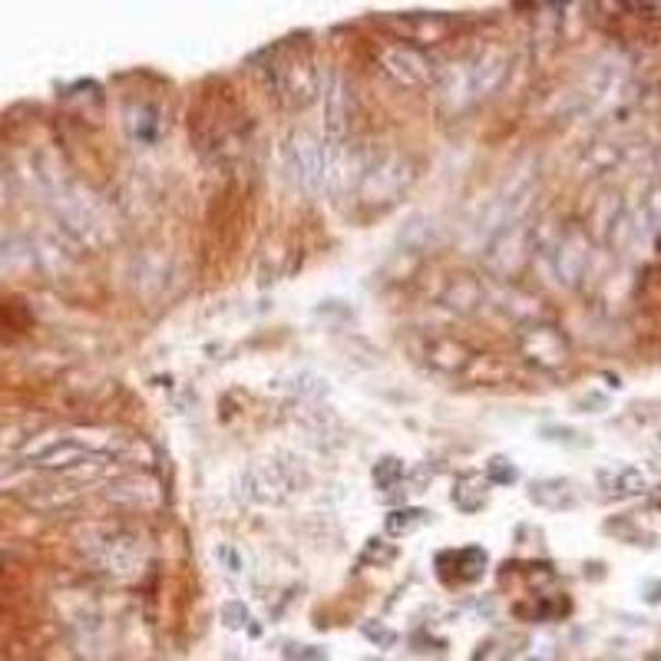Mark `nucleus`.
<instances>
[{
    "label": "nucleus",
    "mask_w": 661,
    "mask_h": 661,
    "mask_svg": "<svg viewBox=\"0 0 661 661\" xmlns=\"http://www.w3.org/2000/svg\"><path fill=\"white\" fill-rule=\"evenodd\" d=\"M258 70H262L265 83L271 86V93L291 109L308 106L321 93L314 54H311V47H304L298 40H281L278 47L265 50L258 57Z\"/></svg>",
    "instance_id": "obj_1"
},
{
    "label": "nucleus",
    "mask_w": 661,
    "mask_h": 661,
    "mask_svg": "<svg viewBox=\"0 0 661 661\" xmlns=\"http://www.w3.org/2000/svg\"><path fill=\"white\" fill-rule=\"evenodd\" d=\"M311 483V476L304 473V466L288 456H268V460H255L245 473H242V496L255 507H285L294 496H301V489Z\"/></svg>",
    "instance_id": "obj_2"
},
{
    "label": "nucleus",
    "mask_w": 661,
    "mask_h": 661,
    "mask_svg": "<svg viewBox=\"0 0 661 661\" xmlns=\"http://www.w3.org/2000/svg\"><path fill=\"white\" fill-rule=\"evenodd\" d=\"M281 173L301 193H324V142L311 129H291L281 139Z\"/></svg>",
    "instance_id": "obj_3"
},
{
    "label": "nucleus",
    "mask_w": 661,
    "mask_h": 661,
    "mask_svg": "<svg viewBox=\"0 0 661 661\" xmlns=\"http://www.w3.org/2000/svg\"><path fill=\"white\" fill-rule=\"evenodd\" d=\"M536 186H540V173H536V159L523 162L520 170L500 186V193H496L479 219V232L483 235H496L500 229L520 222V216L530 209L533 196H536Z\"/></svg>",
    "instance_id": "obj_4"
},
{
    "label": "nucleus",
    "mask_w": 661,
    "mask_h": 661,
    "mask_svg": "<svg viewBox=\"0 0 661 661\" xmlns=\"http://www.w3.org/2000/svg\"><path fill=\"white\" fill-rule=\"evenodd\" d=\"M414 176H417L414 165L404 155H387V159H378V162L368 165V173H364L358 193H361L364 202H374V206L397 202L410 189Z\"/></svg>",
    "instance_id": "obj_5"
},
{
    "label": "nucleus",
    "mask_w": 661,
    "mask_h": 661,
    "mask_svg": "<svg viewBox=\"0 0 661 661\" xmlns=\"http://www.w3.org/2000/svg\"><path fill=\"white\" fill-rule=\"evenodd\" d=\"M533 252V229L523 222H513L507 229H500L496 235H489V248H486V268L496 278H517L526 265Z\"/></svg>",
    "instance_id": "obj_6"
},
{
    "label": "nucleus",
    "mask_w": 661,
    "mask_h": 661,
    "mask_svg": "<svg viewBox=\"0 0 661 661\" xmlns=\"http://www.w3.org/2000/svg\"><path fill=\"white\" fill-rule=\"evenodd\" d=\"M520 355L526 358V364H533L540 371H559L569 361V338L556 324H546V321L523 324Z\"/></svg>",
    "instance_id": "obj_7"
},
{
    "label": "nucleus",
    "mask_w": 661,
    "mask_h": 661,
    "mask_svg": "<svg viewBox=\"0 0 661 661\" xmlns=\"http://www.w3.org/2000/svg\"><path fill=\"white\" fill-rule=\"evenodd\" d=\"M549 258H553V271L563 285H579L589 271V262H592V239L582 225H566L553 248H549Z\"/></svg>",
    "instance_id": "obj_8"
},
{
    "label": "nucleus",
    "mask_w": 661,
    "mask_h": 661,
    "mask_svg": "<svg viewBox=\"0 0 661 661\" xmlns=\"http://www.w3.org/2000/svg\"><path fill=\"white\" fill-rule=\"evenodd\" d=\"M378 63L401 86H430L437 80V63L417 44H387L381 47Z\"/></svg>",
    "instance_id": "obj_9"
},
{
    "label": "nucleus",
    "mask_w": 661,
    "mask_h": 661,
    "mask_svg": "<svg viewBox=\"0 0 661 661\" xmlns=\"http://www.w3.org/2000/svg\"><path fill=\"white\" fill-rule=\"evenodd\" d=\"M437 100L447 113H463L479 103L476 77H473V57L453 60L450 67L437 70Z\"/></svg>",
    "instance_id": "obj_10"
},
{
    "label": "nucleus",
    "mask_w": 661,
    "mask_h": 661,
    "mask_svg": "<svg viewBox=\"0 0 661 661\" xmlns=\"http://www.w3.org/2000/svg\"><path fill=\"white\" fill-rule=\"evenodd\" d=\"M324 126H327V142H345L351 119H355V93L341 73H330L324 83Z\"/></svg>",
    "instance_id": "obj_11"
},
{
    "label": "nucleus",
    "mask_w": 661,
    "mask_h": 661,
    "mask_svg": "<svg viewBox=\"0 0 661 661\" xmlns=\"http://www.w3.org/2000/svg\"><path fill=\"white\" fill-rule=\"evenodd\" d=\"M93 559L106 572L126 576V572H132L142 563V549H139L136 536L126 533V530H100V543L93 549Z\"/></svg>",
    "instance_id": "obj_12"
},
{
    "label": "nucleus",
    "mask_w": 661,
    "mask_h": 661,
    "mask_svg": "<svg viewBox=\"0 0 661 661\" xmlns=\"http://www.w3.org/2000/svg\"><path fill=\"white\" fill-rule=\"evenodd\" d=\"M437 566V579L447 585H473L483 579L489 559L479 546H463V549H443L433 559Z\"/></svg>",
    "instance_id": "obj_13"
},
{
    "label": "nucleus",
    "mask_w": 661,
    "mask_h": 661,
    "mask_svg": "<svg viewBox=\"0 0 661 661\" xmlns=\"http://www.w3.org/2000/svg\"><path fill=\"white\" fill-rule=\"evenodd\" d=\"M530 503L540 507V510H549V513H566L579 503V492H576V483L572 479H563V476H546V479H533L530 489Z\"/></svg>",
    "instance_id": "obj_14"
},
{
    "label": "nucleus",
    "mask_w": 661,
    "mask_h": 661,
    "mask_svg": "<svg viewBox=\"0 0 661 661\" xmlns=\"http://www.w3.org/2000/svg\"><path fill=\"white\" fill-rule=\"evenodd\" d=\"M93 460H103V453H96L77 440H54L40 453H34V463L44 469H77V466H86Z\"/></svg>",
    "instance_id": "obj_15"
},
{
    "label": "nucleus",
    "mask_w": 661,
    "mask_h": 661,
    "mask_svg": "<svg viewBox=\"0 0 661 661\" xmlns=\"http://www.w3.org/2000/svg\"><path fill=\"white\" fill-rule=\"evenodd\" d=\"M483 301H486V288L473 275H453L440 291V304L453 314H473Z\"/></svg>",
    "instance_id": "obj_16"
},
{
    "label": "nucleus",
    "mask_w": 661,
    "mask_h": 661,
    "mask_svg": "<svg viewBox=\"0 0 661 661\" xmlns=\"http://www.w3.org/2000/svg\"><path fill=\"white\" fill-rule=\"evenodd\" d=\"M420 358L437 368V371H447V374H456L469 364V351L460 345V341H450V338H430L420 345Z\"/></svg>",
    "instance_id": "obj_17"
},
{
    "label": "nucleus",
    "mask_w": 661,
    "mask_h": 661,
    "mask_svg": "<svg viewBox=\"0 0 661 661\" xmlns=\"http://www.w3.org/2000/svg\"><path fill=\"white\" fill-rule=\"evenodd\" d=\"M159 106L152 100H136L126 106V129L139 146H152L159 139Z\"/></svg>",
    "instance_id": "obj_18"
},
{
    "label": "nucleus",
    "mask_w": 661,
    "mask_h": 661,
    "mask_svg": "<svg viewBox=\"0 0 661 661\" xmlns=\"http://www.w3.org/2000/svg\"><path fill=\"white\" fill-rule=\"evenodd\" d=\"M599 486L605 489V496L612 500H625V496H638L648 489V479L641 469L635 466H612V469H599Z\"/></svg>",
    "instance_id": "obj_19"
},
{
    "label": "nucleus",
    "mask_w": 661,
    "mask_h": 661,
    "mask_svg": "<svg viewBox=\"0 0 661 661\" xmlns=\"http://www.w3.org/2000/svg\"><path fill=\"white\" fill-rule=\"evenodd\" d=\"M453 503H456V510H463V513H479V510L489 503V479L479 476V473H469V476L456 479Z\"/></svg>",
    "instance_id": "obj_20"
},
{
    "label": "nucleus",
    "mask_w": 661,
    "mask_h": 661,
    "mask_svg": "<svg viewBox=\"0 0 661 661\" xmlns=\"http://www.w3.org/2000/svg\"><path fill=\"white\" fill-rule=\"evenodd\" d=\"M523 645H526L523 635H517V631H500V635L486 638V641L476 648L473 661H513L517 654H523Z\"/></svg>",
    "instance_id": "obj_21"
},
{
    "label": "nucleus",
    "mask_w": 661,
    "mask_h": 661,
    "mask_svg": "<svg viewBox=\"0 0 661 661\" xmlns=\"http://www.w3.org/2000/svg\"><path fill=\"white\" fill-rule=\"evenodd\" d=\"M447 18H433V14H401L391 18V27H397L407 40H433L443 34Z\"/></svg>",
    "instance_id": "obj_22"
},
{
    "label": "nucleus",
    "mask_w": 661,
    "mask_h": 661,
    "mask_svg": "<svg viewBox=\"0 0 661 661\" xmlns=\"http://www.w3.org/2000/svg\"><path fill=\"white\" fill-rule=\"evenodd\" d=\"M132 492H139V503L149 507L155 503V483L146 479V476H126L119 483L109 486V500L113 503H123V507H132Z\"/></svg>",
    "instance_id": "obj_23"
},
{
    "label": "nucleus",
    "mask_w": 661,
    "mask_h": 661,
    "mask_svg": "<svg viewBox=\"0 0 661 661\" xmlns=\"http://www.w3.org/2000/svg\"><path fill=\"white\" fill-rule=\"evenodd\" d=\"M566 612H569V602L559 595H536L533 602L517 605V618H526V622H553V618H563Z\"/></svg>",
    "instance_id": "obj_24"
},
{
    "label": "nucleus",
    "mask_w": 661,
    "mask_h": 661,
    "mask_svg": "<svg viewBox=\"0 0 661 661\" xmlns=\"http://www.w3.org/2000/svg\"><path fill=\"white\" fill-rule=\"evenodd\" d=\"M430 520H433L430 510H414V507L410 510H394V513L384 517V530H387V536H410V533L424 530Z\"/></svg>",
    "instance_id": "obj_25"
},
{
    "label": "nucleus",
    "mask_w": 661,
    "mask_h": 661,
    "mask_svg": "<svg viewBox=\"0 0 661 661\" xmlns=\"http://www.w3.org/2000/svg\"><path fill=\"white\" fill-rule=\"evenodd\" d=\"M404 463L397 460V456H384L378 466H374V483L381 486V489H394V486H401L404 483Z\"/></svg>",
    "instance_id": "obj_26"
},
{
    "label": "nucleus",
    "mask_w": 661,
    "mask_h": 661,
    "mask_svg": "<svg viewBox=\"0 0 661 661\" xmlns=\"http://www.w3.org/2000/svg\"><path fill=\"white\" fill-rule=\"evenodd\" d=\"M486 479H489V486H510V483H517V466L507 456H492L486 466Z\"/></svg>",
    "instance_id": "obj_27"
},
{
    "label": "nucleus",
    "mask_w": 661,
    "mask_h": 661,
    "mask_svg": "<svg viewBox=\"0 0 661 661\" xmlns=\"http://www.w3.org/2000/svg\"><path fill=\"white\" fill-rule=\"evenodd\" d=\"M394 559H397V546H387L381 540H371L368 549L361 553V563H368V566H387Z\"/></svg>",
    "instance_id": "obj_28"
},
{
    "label": "nucleus",
    "mask_w": 661,
    "mask_h": 661,
    "mask_svg": "<svg viewBox=\"0 0 661 661\" xmlns=\"http://www.w3.org/2000/svg\"><path fill=\"white\" fill-rule=\"evenodd\" d=\"M216 559H219V566H222L225 572H232V576H242V572H245V559H242L239 546H232V543H219V546H216Z\"/></svg>",
    "instance_id": "obj_29"
},
{
    "label": "nucleus",
    "mask_w": 661,
    "mask_h": 661,
    "mask_svg": "<svg viewBox=\"0 0 661 661\" xmlns=\"http://www.w3.org/2000/svg\"><path fill=\"white\" fill-rule=\"evenodd\" d=\"M361 635H364L368 641H374L378 648H394V645L401 641V635H397L394 628L381 625V622H368V625H361Z\"/></svg>",
    "instance_id": "obj_30"
},
{
    "label": "nucleus",
    "mask_w": 661,
    "mask_h": 661,
    "mask_svg": "<svg viewBox=\"0 0 661 661\" xmlns=\"http://www.w3.org/2000/svg\"><path fill=\"white\" fill-rule=\"evenodd\" d=\"M645 229L651 235H658V242H661V186L651 189L645 199Z\"/></svg>",
    "instance_id": "obj_31"
},
{
    "label": "nucleus",
    "mask_w": 661,
    "mask_h": 661,
    "mask_svg": "<svg viewBox=\"0 0 661 661\" xmlns=\"http://www.w3.org/2000/svg\"><path fill=\"white\" fill-rule=\"evenodd\" d=\"M222 622H225V628L239 631V628H245V622H252V615H248V608L242 602H225L222 605Z\"/></svg>",
    "instance_id": "obj_32"
},
{
    "label": "nucleus",
    "mask_w": 661,
    "mask_h": 661,
    "mask_svg": "<svg viewBox=\"0 0 661 661\" xmlns=\"http://www.w3.org/2000/svg\"><path fill=\"white\" fill-rule=\"evenodd\" d=\"M430 476H433V469H430L427 463H414V469L404 473V479H407V486H410L414 492H424L427 483H430Z\"/></svg>",
    "instance_id": "obj_33"
},
{
    "label": "nucleus",
    "mask_w": 661,
    "mask_h": 661,
    "mask_svg": "<svg viewBox=\"0 0 661 661\" xmlns=\"http://www.w3.org/2000/svg\"><path fill=\"white\" fill-rule=\"evenodd\" d=\"M605 407H608V401L599 397V394H589V397L579 401V410H585V414H595V410H605Z\"/></svg>",
    "instance_id": "obj_34"
},
{
    "label": "nucleus",
    "mask_w": 661,
    "mask_h": 661,
    "mask_svg": "<svg viewBox=\"0 0 661 661\" xmlns=\"http://www.w3.org/2000/svg\"><path fill=\"white\" fill-rule=\"evenodd\" d=\"M645 440H648L651 447H661V420H658L654 427H648V430H645Z\"/></svg>",
    "instance_id": "obj_35"
},
{
    "label": "nucleus",
    "mask_w": 661,
    "mask_h": 661,
    "mask_svg": "<svg viewBox=\"0 0 661 661\" xmlns=\"http://www.w3.org/2000/svg\"><path fill=\"white\" fill-rule=\"evenodd\" d=\"M651 507L661 513V486H654V489H651Z\"/></svg>",
    "instance_id": "obj_36"
}]
</instances>
